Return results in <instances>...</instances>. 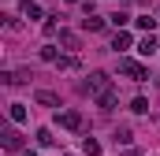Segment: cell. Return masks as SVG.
I'll return each instance as SVG.
<instances>
[{
    "mask_svg": "<svg viewBox=\"0 0 160 156\" xmlns=\"http://www.w3.org/2000/svg\"><path fill=\"white\" fill-rule=\"evenodd\" d=\"M104 89H112V82H108V75H104V71H93V75H89V82H82V93L101 97Z\"/></svg>",
    "mask_w": 160,
    "mask_h": 156,
    "instance_id": "6da1fadb",
    "label": "cell"
},
{
    "mask_svg": "<svg viewBox=\"0 0 160 156\" xmlns=\"http://www.w3.org/2000/svg\"><path fill=\"white\" fill-rule=\"evenodd\" d=\"M119 71L127 78H134V82H145V78H149V71H145L142 63H134V60H119Z\"/></svg>",
    "mask_w": 160,
    "mask_h": 156,
    "instance_id": "7a4b0ae2",
    "label": "cell"
},
{
    "mask_svg": "<svg viewBox=\"0 0 160 156\" xmlns=\"http://www.w3.org/2000/svg\"><path fill=\"white\" fill-rule=\"evenodd\" d=\"M60 126L63 130H82V112H60Z\"/></svg>",
    "mask_w": 160,
    "mask_h": 156,
    "instance_id": "3957f363",
    "label": "cell"
},
{
    "mask_svg": "<svg viewBox=\"0 0 160 156\" xmlns=\"http://www.w3.org/2000/svg\"><path fill=\"white\" fill-rule=\"evenodd\" d=\"M4 149H8V153H19V149H22V134L8 126V130H4Z\"/></svg>",
    "mask_w": 160,
    "mask_h": 156,
    "instance_id": "277c9868",
    "label": "cell"
},
{
    "mask_svg": "<svg viewBox=\"0 0 160 156\" xmlns=\"http://www.w3.org/2000/svg\"><path fill=\"white\" fill-rule=\"evenodd\" d=\"M116 100H119V93H116V89H104V93L97 97V104H101V112H112V108H116Z\"/></svg>",
    "mask_w": 160,
    "mask_h": 156,
    "instance_id": "5b68a950",
    "label": "cell"
},
{
    "mask_svg": "<svg viewBox=\"0 0 160 156\" xmlns=\"http://www.w3.org/2000/svg\"><path fill=\"white\" fill-rule=\"evenodd\" d=\"M34 78V71H26V67H19V71H11V75H4V82L8 85H19V82H30Z\"/></svg>",
    "mask_w": 160,
    "mask_h": 156,
    "instance_id": "8992f818",
    "label": "cell"
},
{
    "mask_svg": "<svg viewBox=\"0 0 160 156\" xmlns=\"http://www.w3.org/2000/svg\"><path fill=\"white\" fill-rule=\"evenodd\" d=\"M38 104H45V108H56V104H60V97H56L52 89H38Z\"/></svg>",
    "mask_w": 160,
    "mask_h": 156,
    "instance_id": "52a82bcc",
    "label": "cell"
},
{
    "mask_svg": "<svg viewBox=\"0 0 160 156\" xmlns=\"http://www.w3.org/2000/svg\"><path fill=\"white\" fill-rule=\"evenodd\" d=\"M82 26L97 34V30H104V15H86V19H82Z\"/></svg>",
    "mask_w": 160,
    "mask_h": 156,
    "instance_id": "ba28073f",
    "label": "cell"
},
{
    "mask_svg": "<svg viewBox=\"0 0 160 156\" xmlns=\"http://www.w3.org/2000/svg\"><path fill=\"white\" fill-rule=\"evenodd\" d=\"M56 67H60V71H78V56H60Z\"/></svg>",
    "mask_w": 160,
    "mask_h": 156,
    "instance_id": "9c48e42d",
    "label": "cell"
},
{
    "mask_svg": "<svg viewBox=\"0 0 160 156\" xmlns=\"http://www.w3.org/2000/svg\"><path fill=\"white\" fill-rule=\"evenodd\" d=\"M134 22H138V30H145V34H153V30H157V19H149V15H138Z\"/></svg>",
    "mask_w": 160,
    "mask_h": 156,
    "instance_id": "30bf717a",
    "label": "cell"
},
{
    "mask_svg": "<svg viewBox=\"0 0 160 156\" xmlns=\"http://www.w3.org/2000/svg\"><path fill=\"white\" fill-rule=\"evenodd\" d=\"M160 45H157V37H153V34H149V37L142 41V48H138V52H142V56H153V52H157Z\"/></svg>",
    "mask_w": 160,
    "mask_h": 156,
    "instance_id": "8fae6325",
    "label": "cell"
},
{
    "mask_svg": "<svg viewBox=\"0 0 160 156\" xmlns=\"http://www.w3.org/2000/svg\"><path fill=\"white\" fill-rule=\"evenodd\" d=\"M60 45H67V48H78V34H71V30H60Z\"/></svg>",
    "mask_w": 160,
    "mask_h": 156,
    "instance_id": "7c38bea8",
    "label": "cell"
},
{
    "mask_svg": "<svg viewBox=\"0 0 160 156\" xmlns=\"http://www.w3.org/2000/svg\"><path fill=\"white\" fill-rule=\"evenodd\" d=\"M127 45H130V34H116V37H112V48H116V52H123V48H127Z\"/></svg>",
    "mask_w": 160,
    "mask_h": 156,
    "instance_id": "4fadbf2b",
    "label": "cell"
},
{
    "mask_svg": "<svg viewBox=\"0 0 160 156\" xmlns=\"http://www.w3.org/2000/svg\"><path fill=\"white\" fill-rule=\"evenodd\" d=\"M130 141H134V134H130L127 126H119V130H116V145H130Z\"/></svg>",
    "mask_w": 160,
    "mask_h": 156,
    "instance_id": "5bb4252c",
    "label": "cell"
},
{
    "mask_svg": "<svg viewBox=\"0 0 160 156\" xmlns=\"http://www.w3.org/2000/svg\"><path fill=\"white\" fill-rule=\"evenodd\" d=\"M130 112H138V115H145V112H149V100H145V97H134V104H130Z\"/></svg>",
    "mask_w": 160,
    "mask_h": 156,
    "instance_id": "9a60e30c",
    "label": "cell"
},
{
    "mask_svg": "<svg viewBox=\"0 0 160 156\" xmlns=\"http://www.w3.org/2000/svg\"><path fill=\"white\" fill-rule=\"evenodd\" d=\"M82 149H86L89 156H101V141H93V138H86V141H82Z\"/></svg>",
    "mask_w": 160,
    "mask_h": 156,
    "instance_id": "2e32d148",
    "label": "cell"
},
{
    "mask_svg": "<svg viewBox=\"0 0 160 156\" xmlns=\"http://www.w3.org/2000/svg\"><path fill=\"white\" fill-rule=\"evenodd\" d=\"M41 60H48V63H56V60H60V52H56L52 45H45V48H41Z\"/></svg>",
    "mask_w": 160,
    "mask_h": 156,
    "instance_id": "e0dca14e",
    "label": "cell"
},
{
    "mask_svg": "<svg viewBox=\"0 0 160 156\" xmlns=\"http://www.w3.org/2000/svg\"><path fill=\"white\" fill-rule=\"evenodd\" d=\"M11 119L22 123V119H26V108H22V104H11Z\"/></svg>",
    "mask_w": 160,
    "mask_h": 156,
    "instance_id": "ac0fdd59",
    "label": "cell"
},
{
    "mask_svg": "<svg viewBox=\"0 0 160 156\" xmlns=\"http://www.w3.org/2000/svg\"><path fill=\"white\" fill-rule=\"evenodd\" d=\"M38 141H41V145H52L56 138H52V130H38Z\"/></svg>",
    "mask_w": 160,
    "mask_h": 156,
    "instance_id": "d6986e66",
    "label": "cell"
},
{
    "mask_svg": "<svg viewBox=\"0 0 160 156\" xmlns=\"http://www.w3.org/2000/svg\"><path fill=\"white\" fill-rule=\"evenodd\" d=\"M26 156H38V153H30V149H26Z\"/></svg>",
    "mask_w": 160,
    "mask_h": 156,
    "instance_id": "ffe728a7",
    "label": "cell"
}]
</instances>
